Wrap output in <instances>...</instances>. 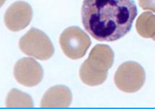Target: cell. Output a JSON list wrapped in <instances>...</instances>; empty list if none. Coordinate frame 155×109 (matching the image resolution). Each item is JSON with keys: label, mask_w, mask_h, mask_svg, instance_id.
Masks as SVG:
<instances>
[{"label": "cell", "mask_w": 155, "mask_h": 109, "mask_svg": "<svg viewBox=\"0 0 155 109\" xmlns=\"http://www.w3.org/2000/svg\"><path fill=\"white\" fill-rule=\"evenodd\" d=\"M114 60L113 52L108 45H96L80 68L81 80L84 84L91 86L103 83L107 78V71L112 67Z\"/></svg>", "instance_id": "7a4b0ae2"}, {"label": "cell", "mask_w": 155, "mask_h": 109, "mask_svg": "<svg viewBox=\"0 0 155 109\" xmlns=\"http://www.w3.org/2000/svg\"><path fill=\"white\" fill-rule=\"evenodd\" d=\"M32 16L31 6L27 3L18 1L12 4L6 10L4 21L6 27L10 30L17 31L27 27Z\"/></svg>", "instance_id": "52a82bcc"}, {"label": "cell", "mask_w": 155, "mask_h": 109, "mask_svg": "<svg viewBox=\"0 0 155 109\" xmlns=\"http://www.w3.org/2000/svg\"><path fill=\"white\" fill-rule=\"evenodd\" d=\"M21 50L26 55L40 60L51 58L54 50L51 41L41 30L32 28L19 41Z\"/></svg>", "instance_id": "3957f363"}, {"label": "cell", "mask_w": 155, "mask_h": 109, "mask_svg": "<svg viewBox=\"0 0 155 109\" xmlns=\"http://www.w3.org/2000/svg\"><path fill=\"white\" fill-rule=\"evenodd\" d=\"M72 99L69 89L66 86L57 85L48 89L40 103L41 107H67Z\"/></svg>", "instance_id": "ba28073f"}, {"label": "cell", "mask_w": 155, "mask_h": 109, "mask_svg": "<svg viewBox=\"0 0 155 109\" xmlns=\"http://www.w3.org/2000/svg\"><path fill=\"white\" fill-rule=\"evenodd\" d=\"M13 74L19 83L31 87L41 82L43 77V71L41 65L35 59L25 57L20 59L16 63Z\"/></svg>", "instance_id": "8992f818"}, {"label": "cell", "mask_w": 155, "mask_h": 109, "mask_svg": "<svg viewBox=\"0 0 155 109\" xmlns=\"http://www.w3.org/2000/svg\"><path fill=\"white\" fill-rule=\"evenodd\" d=\"M114 81L117 88L127 93H133L139 90L145 79V71L139 64L129 61L121 64L114 76Z\"/></svg>", "instance_id": "5b68a950"}, {"label": "cell", "mask_w": 155, "mask_h": 109, "mask_svg": "<svg viewBox=\"0 0 155 109\" xmlns=\"http://www.w3.org/2000/svg\"><path fill=\"white\" fill-rule=\"evenodd\" d=\"M137 14L133 0H84L81 11L85 30L100 41L123 37L130 30Z\"/></svg>", "instance_id": "6da1fadb"}, {"label": "cell", "mask_w": 155, "mask_h": 109, "mask_svg": "<svg viewBox=\"0 0 155 109\" xmlns=\"http://www.w3.org/2000/svg\"><path fill=\"white\" fill-rule=\"evenodd\" d=\"M6 106L7 107H33V101L28 94L17 89L13 88L7 97Z\"/></svg>", "instance_id": "9c48e42d"}, {"label": "cell", "mask_w": 155, "mask_h": 109, "mask_svg": "<svg viewBox=\"0 0 155 109\" xmlns=\"http://www.w3.org/2000/svg\"><path fill=\"white\" fill-rule=\"evenodd\" d=\"M59 42L64 53L72 59L83 57L91 44L88 35L76 26L65 29L60 35Z\"/></svg>", "instance_id": "277c9868"}]
</instances>
